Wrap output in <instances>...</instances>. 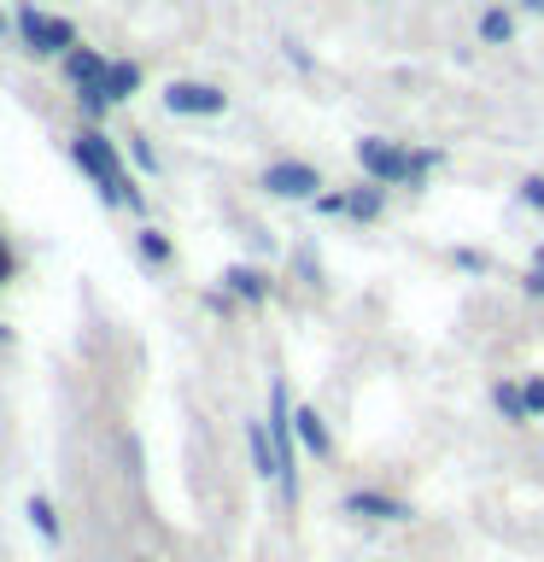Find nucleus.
I'll use <instances>...</instances> for the list:
<instances>
[{
    "mask_svg": "<svg viewBox=\"0 0 544 562\" xmlns=\"http://www.w3.org/2000/svg\"><path fill=\"white\" fill-rule=\"evenodd\" d=\"M521 288L533 293V299H544V263H526V276H521Z\"/></svg>",
    "mask_w": 544,
    "mask_h": 562,
    "instance_id": "412c9836",
    "label": "nucleus"
},
{
    "mask_svg": "<svg viewBox=\"0 0 544 562\" xmlns=\"http://www.w3.org/2000/svg\"><path fill=\"white\" fill-rule=\"evenodd\" d=\"M24 516H30V527H35L47 544L65 539V527H59V516H53V498H47V492H30V498H24Z\"/></svg>",
    "mask_w": 544,
    "mask_h": 562,
    "instance_id": "f8f14e48",
    "label": "nucleus"
},
{
    "mask_svg": "<svg viewBox=\"0 0 544 562\" xmlns=\"http://www.w3.org/2000/svg\"><path fill=\"white\" fill-rule=\"evenodd\" d=\"M129 153H135V165H140V170H158V153H152V140H147V135H129Z\"/></svg>",
    "mask_w": 544,
    "mask_h": 562,
    "instance_id": "f3484780",
    "label": "nucleus"
},
{
    "mask_svg": "<svg viewBox=\"0 0 544 562\" xmlns=\"http://www.w3.org/2000/svg\"><path fill=\"white\" fill-rule=\"evenodd\" d=\"M358 165H363L369 182H381V188H421V176L439 165V153H404L398 140L363 135L358 140Z\"/></svg>",
    "mask_w": 544,
    "mask_h": 562,
    "instance_id": "f03ea898",
    "label": "nucleus"
},
{
    "mask_svg": "<svg viewBox=\"0 0 544 562\" xmlns=\"http://www.w3.org/2000/svg\"><path fill=\"white\" fill-rule=\"evenodd\" d=\"M70 158H77V170L100 188V200H105V205H129L135 217L147 211V193H140V188H135V176L123 170V158H117L112 140H105L100 123H88V130L70 135Z\"/></svg>",
    "mask_w": 544,
    "mask_h": 562,
    "instance_id": "f257e3e1",
    "label": "nucleus"
},
{
    "mask_svg": "<svg viewBox=\"0 0 544 562\" xmlns=\"http://www.w3.org/2000/svg\"><path fill=\"white\" fill-rule=\"evenodd\" d=\"M223 105H228V94L217 82H188L182 77V82L165 88V112H175V117H217Z\"/></svg>",
    "mask_w": 544,
    "mask_h": 562,
    "instance_id": "39448f33",
    "label": "nucleus"
},
{
    "mask_svg": "<svg viewBox=\"0 0 544 562\" xmlns=\"http://www.w3.org/2000/svg\"><path fill=\"white\" fill-rule=\"evenodd\" d=\"M135 88H140V65L135 59H112V70H105V94H112V105L135 100Z\"/></svg>",
    "mask_w": 544,
    "mask_h": 562,
    "instance_id": "ddd939ff",
    "label": "nucleus"
},
{
    "mask_svg": "<svg viewBox=\"0 0 544 562\" xmlns=\"http://www.w3.org/2000/svg\"><path fill=\"white\" fill-rule=\"evenodd\" d=\"M0 246H7V235H0Z\"/></svg>",
    "mask_w": 544,
    "mask_h": 562,
    "instance_id": "bb28decb",
    "label": "nucleus"
},
{
    "mask_svg": "<svg viewBox=\"0 0 544 562\" xmlns=\"http://www.w3.org/2000/svg\"><path fill=\"white\" fill-rule=\"evenodd\" d=\"M521 7H526V12H544V0H521Z\"/></svg>",
    "mask_w": 544,
    "mask_h": 562,
    "instance_id": "5701e85b",
    "label": "nucleus"
},
{
    "mask_svg": "<svg viewBox=\"0 0 544 562\" xmlns=\"http://www.w3.org/2000/svg\"><path fill=\"white\" fill-rule=\"evenodd\" d=\"M12 281H18V252H12V246H0V288H12Z\"/></svg>",
    "mask_w": 544,
    "mask_h": 562,
    "instance_id": "aec40b11",
    "label": "nucleus"
},
{
    "mask_svg": "<svg viewBox=\"0 0 544 562\" xmlns=\"http://www.w3.org/2000/svg\"><path fill=\"white\" fill-rule=\"evenodd\" d=\"M246 451H252V474L258 481H281V457H275V439H270V422H246Z\"/></svg>",
    "mask_w": 544,
    "mask_h": 562,
    "instance_id": "6e6552de",
    "label": "nucleus"
},
{
    "mask_svg": "<svg viewBox=\"0 0 544 562\" xmlns=\"http://www.w3.org/2000/svg\"><path fill=\"white\" fill-rule=\"evenodd\" d=\"M258 188L275 193V200H316V188H322V170L305 165V158H275V165L258 176Z\"/></svg>",
    "mask_w": 544,
    "mask_h": 562,
    "instance_id": "20e7f679",
    "label": "nucleus"
},
{
    "mask_svg": "<svg viewBox=\"0 0 544 562\" xmlns=\"http://www.w3.org/2000/svg\"><path fill=\"white\" fill-rule=\"evenodd\" d=\"M491 404H498V416H503V422H533L521 381H498V386H491Z\"/></svg>",
    "mask_w": 544,
    "mask_h": 562,
    "instance_id": "4468645a",
    "label": "nucleus"
},
{
    "mask_svg": "<svg viewBox=\"0 0 544 562\" xmlns=\"http://www.w3.org/2000/svg\"><path fill=\"white\" fill-rule=\"evenodd\" d=\"M223 293L240 299V305H263V299H270V276H263L258 263H228V270H223Z\"/></svg>",
    "mask_w": 544,
    "mask_h": 562,
    "instance_id": "0eeeda50",
    "label": "nucleus"
},
{
    "mask_svg": "<svg viewBox=\"0 0 544 562\" xmlns=\"http://www.w3.org/2000/svg\"><path fill=\"white\" fill-rule=\"evenodd\" d=\"M293 434L305 439V451H310V457H328V451H333V439H328V428H322V416H316L310 404H298V411H293Z\"/></svg>",
    "mask_w": 544,
    "mask_h": 562,
    "instance_id": "9b49d317",
    "label": "nucleus"
},
{
    "mask_svg": "<svg viewBox=\"0 0 544 562\" xmlns=\"http://www.w3.org/2000/svg\"><path fill=\"white\" fill-rule=\"evenodd\" d=\"M105 70H112V59H105V53H94V47H70V53H65V77L77 82V88L105 82Z\"/></svg>",
    "mask_w": 544,
    "mask_h": 562,
    "instance_id": "1a4fd4ad",
    "label": "nucleus"
},
{
    "mask_svg": "<svg viewBox=\"0 0 544 562\" xmlns=\"http://www.w3.org/2000/svg\"><path fill=\"white\" fill-rule=\"evenodd\" d=\"M521 205L544 211V176H526V182H521Z\"/></svg>",
    "mask_w": 544,
    "mask_h": 562,
    "instance_id": "6ab92c4d",
    "label": "nucleus"
},
{
    "mask_svg": "<svg viewBox=\"0 0 544 562\" xmlns=\"http://www.w3.org/2000/svg\"><path fill=\"white\" fill-rule=\"evenodd\" d=\"M521 393H526V411L544 416V375H526V381H521Z\"/></svg>",
    "mask_w": 544,
    "mask_h": 562,
    "instance_id": "a211bd4d",
    "label": "nucleus"
},
{
    "mask_svg": "<svg viewBox=\"0 0 544 562\" xmlns=\"http://www.w3.org/2000/svg\"><path fill=\"white\" fill-rule=\"evenodd\" d=\"M345 516H358V521H410V504L393 498V492H351L345 498Z\"/></svg>",
    "mask_w": 544,
    "mask_h": 562,
    "instance_id": "423d86ee",
    "label": "nucleus"
},
{
    "mask_svg": "<svg viewBox=\"0 0 544 562\" xmlns=\"http://www.w3.org/2000/svg\"><path fill=\"white\" fill-rule=\"evenodd\" d=\"M135 562H152V557H135Z\"/></svg>",
    "mask_w": 544,
    "mask_h": 562,
    "instance_id": "a878e982",
    "label": "nucleus"
},
{
    "mask_svg": "<svg viewBox=\"0 0 544 562\" xmlns=\"http://www.w3.org/2000/svg\"><path fill=\"white\" fill-rule=\"evenodd\" d=\"M135 252L147 258L152 270H165V263L175 258V246H170V235H165V228H152V223H147V228H140V235H135Z\"/></svg>",
    "mask_w": 544,
    "mask_h": 562,
    "instance_id": "2eb2a0df",
    "label": "nucleus"
},
{
    "mask_svg": "<svg viewBox=\"0 0 544 562\" xmlns=\"http://www.w3.org/2000/svg\"><path fill=\"white\" fill-rule=\"evenodd\" d=\"M533 263H544V246H539V252H533Z\"/></svg>",
    "mask_w": 544,
    "mask_h": 562,
    "instance_id": "393cba45",
    "label": "nucleus"
},
{
    "mask_svg": "<svg viewBox=\"0 0 544 562\" xmlns=\"http://www.w3.org/2000/svg\"><path fill=\"white\" fill-rule=\"evenodd\" d=\"M381 211H386V188H381V182L345 188V217H351V223H375Z\"/></svg>",
    "mask_w": 544,
    "mask_h": 562,
    "instance_id": "9d476101",
    "label": "nucleus"
},
{
    "mask_svg": "<svg viewBox=\"0 0 544 562\" xmlns=\"http://www.w3.org/2000/svg\"><path fill=\"white\" fill-rule=\"evenodd\" d=\"M480 42L486 47H509V42H515V18H509L503 7H486L480 12Z\"/></svg>",
    "mask_w": 544,
    "mask_h": 562,
    "instance_id": "dca6fc26",
    "label": "nucleus"
},
{
    "mask_svg": "<svg viewBox=\"0 0 544 562\" xmlns=\"http://www.w3.org/2000/svg\"><path fill=\"white\" fill-rule=\"evenodd\" d=\"M12 24H18V42H24V53H47V59H65V53L77 47V30H70L65 18H53V12H35L30 0L12 12Z\"/></svg>",
    "mask_w": 544,
    "mask_h": 562,
    "instance_id": "7ed1b4c3",
    "label": "nucleus"
},
{
    "mask_svg": "<svg viewBox=\"0 0 544 562\" xmlns=\"http://www.w3.org/2000/svg\"><path fill=\"white\" fill-rule=\"evenodd\" d=\"M0 35H18V24H12V18H7V12H0Z\"/></svg>",
    "mask_w": 544,
    "mask_h": 562,
    "instance_id": "4be33fe9",
    "label": "nucleus"
},
{
    "mask_svg": "<svg viewBox=\"0 0 544 562\" xmlns=\"http://www.w3.org/2000/svg\"><path fill=\"white\" fill-rule=\"evenodd\" d=\"M7 340H12V328H7V323H0V346H7Z\"/></svg>",
    "mask_w": 544,
    "mask_h": 562,
    "instance_id": "b1692460",
    "label": "nucleus"
}]
</instances>
